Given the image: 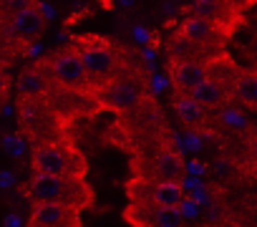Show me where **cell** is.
<instances>
[{"label":"cell","instance_id":"obj_15","mask_svg":"<svg viewBox=\"0 0 257 227\" xmlns=\"http://www.w3.org/2000/svg\"><path fill=\"white\" fill-rule=\"evenodd\" d=\"M51 76L46 73V68L41 63L23 68L18 76V96H43L51 88Z\"/></svg>","mask_w":257,"mask_h":227},{"label":"cell","instance_id":"obj_24","mask_svg":"<svg viewBox=\"0 0 257 227\" xmlns=\"http://www.w3.org/2000/svg\"><path fill=\"white\" fill-rule=\"evenodd\" d=\"M134 36H137V38H139V41H147V38H149V36H147V31H144V28H137V31H134Z\"/></svg>","mask_w":257,"mask_h":227},{"label":"cell","instance_id":"obj_21","mask_svg":"<svg viewBox=\"0 0 257 227\" xmlns=\"http://www.w3.org/2000/svg\"><path fill=\"white\" fill-rule=\"evenodd\" d=\"M8 88H11V78H8V73L0 71V103H6V98H8Z\"/></svg>","mask_w":257,"mask_h":227},{"label":"cell","instance_id":"obj_18","mask_svg":"<svg viewBox=\"0 0 257 227\" xmlns=\"http://www.w3.org/2000/svg\"><path fill=\"white\" fill-rule=\"evenodd\" d=\"M179 212L184 214V219L197 217V214H199V204H197V199H187V197H182V202H179Z\"/></svg>","mask_w":257,"mask_h":227},{"label":"cell","instance_id":"obj_1","mask_svg":"<svg viewBox=\"0 0 257 227\" xmlns=\"http://www.w3.org/2000/svg\"><path fill=\"white\" fill-rule=\"evenodd\" d=\"M31 199H48V202H68L81 209L93 204V189L86 184V177H66V174H43L33 172L28 182Z\"/></svg>","mask_w":257,"mask_h":227},{"label":"cell","instance_id":"obj_26","mask_svg":"<svg viewBox=\"0 0 257 227\" xmlns=\"http://www.w3.org/2000/svg\"><path fill=\"white\" fill-rule=\"evenodd\" d=\"M118 3H121L123 8H128V6H132V3H134V0H118Z\"/></svg>","mask_w":257,"mask_h":227},{"label":"cell","instance_id":"obj_13","mask_svg":"<svg viewBox=\"0 0 257 227\" xmlns=\"http://www.w3.org/2000/svg\"><path fill=\"white\" fill-rule=\"evenodd\" d=\"M142 212H147V217H137L134 222L137 224H144V227H179L184 224V214L179 212V207H167V204H157L149 199V204H142Z\"/></svg>","mask_w":257,"mask_h":227},{"label":"cell","instance_id":"obj_8","mask_svg":"<svg viewBox=\"0 0 257 227\" xmlns=\"http://www.w3.org/2000/svg\"><path fill=\"white\" fill-rule=\"evenodd\" d=\"M192 13L207 18L212 26H217L229 38L237 33V28L244 26V11L232 6L229 0H194Z\"/></svg>","mask_w":257,"mask_h":227},{"label":"cell","instance_id":"obj_23","mask_svg":"<svg viewBox=\"0 0 257 227\" xmlns=\"http://www.w3.org/2000/svg\"><path fill=\"white\" fill-rule=\"evenodd\" d=\"M229 3H232V6H237L239 11H244V13H247L252 6H257V0H229Z\"/></svg>","mask_w":257,"mask_h":227},{"label":"cell","instance_id":"obj_3","mask_svg":"<svg viewBox=\"0 0 257 227\" xmlns=\"http://www.w3.org/2000/svg\"><path fill=\"white\" fill-rule=\"evenodd\" d=\"M41 66L46 68V73L51 76V83L71 91V93H83L88 96L93 91V83L83 68V61L76 51V46H66V48H58L53 53H48Z\"/></svg>","mask_w":257,"mask_h":227},{"label":"cell","instance_id":"obj_4","mask_svg":"<svg viewBox=\"0 0 257 227\" xmlns=\"http://www.w3.org/2000/svg\"><path fill=\"white\" fill-rule=\"evenodd\" d=\"M81 61H83V68L96 86L106 83L111 76H116L121 71V63H118V53H116V46L101 36H78L73 41Z\"/></svg>","mask_w":257,"mask_h":227},{"label":"cell","instance_id":"obj_6","mask_svg":"<svg viewBox=\"0 0 257 227\" xmlns=\"http://www.w3.org/2000/svg\"><path fill=\"white\" fill-rule=\"evenodd\" d=\"M31 227H78L81 224V207L68 202H48V199H31Z\"/></svg>","mask_w":257,"mask_h":227},{"label":"cell","instance_id":"obj_9","mask_svg":"<svg viewBox=\"0 0 257 227\" xmlns=\"http://www.w3.org/2000/svg\"><path fill=\"white\" fill-rule=\"evenodd\" d=\"M46 28V16L41 11V6H31V8H23L18 13H11V21H8V36L21 43V46H28L33 43Z\"/></svg>","mask_w":257,"mask_h":227},{"label":"cell","instance_id":"obj_12","mask_svg":"<svg viewBox=\"0 0 257 227\" xmlns=\"http://www.w3.org/2000/svg\"><path fill=\"white\" fill-rule=\"evenodd\" d=\"M192 98L197 101V103H202L207 111H214V108H222V106H227L229 101H232V93H229V88L222 83V81H217L214 76H204L192 91Z\"/></svg>","mask_w":257,"mask_h":227},{"label":"cell","instance_id":"obj_2","mask_svg":"<svg viewBox=\"0 0 257 227\" xmlns=\"http://www.w3.org/2000/svg\"><path fill=\"white\" fill-rule=\"evenodd\" d=\"M31 167H33V172L66 174V177H86V172H88L86 157L66 139L36 142Z\"/></svg>","mask_w":257,"mask_h":227},{"label":"cell","instance_id":"obj_5","mask_svg":"<svg viewBox=\"0 0 257 227\" xmlns=\"http://www.w3.org/2000/svg\"><path fill=\"white\" fill-rule=\"evenodd\" d=\"M96 88H98L96 101L113 111L134 108L144 98V81H142V76H137L132 71H118L116 76H111L106 83H101Z\"/></svg>","mask_w":257,"mask_h":227},{"label":"cell","instance_id":"obj_7","mask_svg":"<svg viewBox=\"0 0 257 227\" xmlns=\"http://www.w3.org/2000/svg\"><path fill=\"white\" fill-rule=\"evenodd\" d=\"M179 33L187 38V41H192L194 46H199L209 58L212 56H217V53H222L224 51V46L229 43V36H224L217 26H212L207 18H202V16H187L184 21H182V26H179Z\"/></svg>","mask_w":257,"mask_h":227},{"label":"cell","instance_id":"obj_19","mask_svg":"<svg viewBox=\"0 0 257 227\" xmlns=\"http://www.w3.org/2000/svg\"><path fill=\"white\" fill-rule=\"evenodd\" d=\"M36 3H38V0H6V8H8V13H18L23 8L36 6Z\"/></svg>","mask_w":257,"mask_h":227},{"label":"cell","instance_id":"obj_16","mask_svg":"<svg viewBox=\"0 0 257 227\" xmlns=\"http://www.w3.org/2000/svg\"><path fill=\"white\" fill-rule=\"evenodd\" d=\"M154 172H157V179L184 182L187 167H184V159L179 152H174L172 147H162V152L157 154V162H154Z\"/></svg>","mask_w":257,"mask_h":227},{"label":"cell","instance_id":"obj_25","mask_svg":"<svg viewBox=\"0 0 257 227\" xmlns=\"http://www.w3.org/2000/svg\"><path fill=\"white\" fill-rule=\"evenodd\" d=\"M21 222H23V219H21V217H16V214H11V217L6 219V224H21Z\"/></svg>","mask_w":257,"mask_h":227},{"label":"cell","instance_id":"obj_11","mask_svg":"<svg viewBox=\"0 0 257 227\" xmlns=\"http://www.w3.org/2000/svg\"><path fill=\"white\" fill-rule=\"evenodd\" d=\"M172 106H174V111H177L179 122H182L189 132H204V129H207V124H209V111H207L202 103H197V101L192 98V93H187V91H174Z\"/></svg>","mask_w":257,"mask_h":227},{"label":"cell","instance_id":"obj_20","mask_svg":"<svg viewBox=\"0 0 257 227\" xmlns=\"http://www.w3.org/2000/svg\"><path fill=\"white\" fill-rule=\"evenodd\" d=\"M16 184V174L13 172H6V169H0V189H11Z\"/></svg>","mask_w":257,"mask_h":227},{"label":"cell","instance_id":"obj_22","mask_svg":"<svg viewBox=\"0 0 257 227\" xmlns=\"http://www.w3.org/2000/svg\"><path fill=\"white\" fill-rule=\"evenodd\" d=\"M3 147L8 149V154H13V157H18L21 154V142L16 139V137H8L6 142H3Z\"/></svg>","mask_w":257,"mask_h":227},{"label":"cell","instance_id":"obj_10","mask_svg":"<svg viewBox=\"0 0 257 227\" xmlns=\"http://www.w3.org/2000/svg\"><path fill=\"white\" fill-rule=\"evenodd\" d=\"M204 76H207V61L172 56V61H169V78H172L174 91H187L189 93Z\"/></svg>","mask_w":257,"mask_h":227},{"label":"cell","instance_id":"obj_14","mask_svg":"<svg viewBox=\"0 0 257 227\" xmlns=\"http://www.w3.org/2000/svg\"><path fill=\"white\" fill-rule=\"evenodd\" d=\"M232 101L242 108L257 111V68H239L232 81Z\"/></svg>","mask_w":257,"mask_h":227},{"label":"cell","instance_id":"obj_17","mask_svg":"<svg viewBox=\"0 0 257 227\" xmlns=\"http://www.w3.org/2000/svg\"><path fill=\"white\" fill-rule=\"evenodd\" d=\"M184 197V182L177 179H154L149 184V199L157 204H167V207H179Z\"/></svg>","mask_w":257,"mask_h":227}]
</instances>
